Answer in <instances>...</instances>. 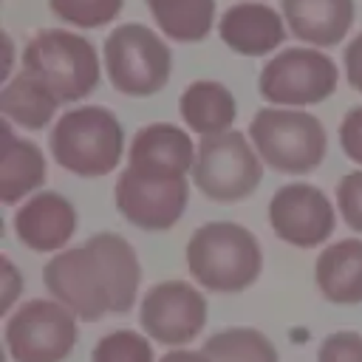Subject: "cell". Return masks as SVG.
Instances as JSON below:
<instances>
[{
    "mask_svg": "<svg viewBox=\"0 0 362 362\" xmlns=\"http://www.w3.org/2000/svg\"><path fill=\"white\" fill-rule=\"evenodd\" d=\"M42 283L79 320L96 322L110 311L124 314L133 308L141 266L136 249L122 235L99 232L54 255L42 269Z\"/></svg>",
    "mask_w": 362,
    "mask_h": 362,
    "instance_id": "1",
    "label": "cell"
},
{
    "mask_svg": "<svg viewBox=\"0 0 362 362\" xmlns=\"http://www.w3.org/2000/svg\"><path fill=\"white\" fill-rule=\"evenodd\" d=\"M187 269L206 291L238 294L257 280L263 252L246 226L232 221H209L198 226L187 243Z\"/></svg>",
    "mask_w": 362,
    "mask_h": 362,
    "instance_id": "2",
    "label": "cell"
},
{
    "mask_svg": "<svg viewBox=\"0 0 362 362\" xmlns=\"http://www.w3.org/2000/svg\"><path fill=\"white\" fill-rule=\"evenodd\" d=\"M57 164L82 178H99L113 173L122 161L124 130L119 119L102 105H85L62 113L48 139Z\"/></svg>",
    "mask_w": 362,
    "mask_h": 362,
    "instance_id": "3",
    "label": "cell"
},
{
    "mask_svg": "<svg viewBox=\"0 0 362 362\" xmlns=\"http://www.w3.org/2000/svg\"><path fill=\"white\" fill-rule=\"evenodd\" d=\"M23 71L34 74L59 105L76 102L99 85V59L93 45L62 28H45L25 42Z\"/></svg>",
    "mask_w": 362,
    "mask_h": 362,
    "instance_id": "4",
    "label": "cell"
},
{
    "mask_svg": "<svg viewBox=\"0 0 362 362\" xmlns=\"http://www.w3.org/2000/svg\"><path fill=\"white\" fill-rule=\"evenodd\" d=\"M249 139L257 156L277 173L303 175L322 164L328 139L317 116L303 110L263 107L249 122Z\"/></svg>",
    "mask_w": 362,
    "mask_h": 362,
    "instance_id": "5",
    "label": "cell"
},
{
    "mask_svg": "<svg viewBox=\"0 0 362 362\" xmlns=\"http://www.w3.org/2000/svg\"><path fill=\"white\" fill-rule=\"evenodd\" d=\"M105 68L119 93L153 96L170 79L173 54L153 28L124 23L105 37Z\"/></svg>",
    "mask_w": 362,
    "mask_h": 362,
    "instance_id": "6",
    "label": "cell"
},
{
    "mask_svg": "<svg viewBox=\"0 0 362 362\" xmlns=\"http://www.w3.org/2000/svg\"><path fill=\"white\" fill-rule=\"evenodd\" d=\"M263 178L257 153L249 147V139L240 130L201 139L192 181L195 187L218 204H235L249 198Z\"/></svg>",
    "mask_w": 362,
    "mask_h": 362,
    "instance_id": "7",
    "label": "cell"
},
{
    "mask_svg": "<svg viewBox=\"0 0 362 362\" xmlns=\"http://www.w3.org/2000/svg\"><path fill=\"white\" fill-rule=\"evenodd\" d=\"M76 314L57 300H28L6 322L14 362H62L76 345Z\"/></svg>",
    "mask_w": 362,
    "mask_h": 362,
    "instance_id": "8",
    "label": "cell"
},
{
    "mask_svg": "<svg viewBox=\"0 0 362 362\" xmlns=\"http://www.w3.org/2000/svg\"><path fill=\"white\" fill-rule=\"evenodd\" d=\"M334 59L317 48H286L272 57L257 79L260 96L272 105H317L337 88Z\"/></svg>",
    "mask_w": 362,
    "mask_h": 362,
    "instance_id": "9",
    "label": "cell"
},
{
    "mask_svg": "<svg viewBox=\"0 0 362 362\" xmlns=\"http://www.w3.org/2000/svg\"><path fill=\"white\" fill-rule=\"evenodd\" d=\"M187 175H153L124 167L116 181V209L139 229L161 232L178 223L187 209Z\"/></svg>",
    "mask_w": 362,
    "mask_h": 362,
    "instance_id": "10",
    "label": "cell"
},
{
    "mask_svg": "<svg viewBox=\"0 0 362 362\" xmlns=\"http://www.w3.org/2000/svg\"><path fill=\"white\" fill-rule=\"evenodd\" d=\"M139 322L147 337L164 345H187L206 325V300L184 280H164L144 294Z\"/></svg>",
    "mask_w": 362,
    "mask_h": 362,
    "instance_id": "11",
    "label": "cell"
},
{
    "mask_svg": "<svg viewBox=\"0 0 362 362\" xmlns=\"http://www.w3.org/2000/svg\"><path fill=\"white\" fill-rule=\"evenodd\" d=\"M269 223L280 240L311 249L334 232V206L311 184H286L269 201Z\"/></svg>",
    "mask_w": 362,
    "mask_h": 362,
    "instance_id": "12",
    "label": "cell"
},
{
    "mask_svg": "<svg viewBox=\"0 0 362 362\" xmlns=\"http://www.w3.org/2000/svg\"><path fill=\"white\" fill-rule=\"evenodd\" d=\"M14 232L34 252L62 249L76 232V209L59 192H37L14 212Z\"/></svg>",
    "mask_w": 362,
    "mask_h": 362,
    "instance_id": "13",
    "label": "cell"
},
{
    "mask_svg": "<svg viewBox=\"0 0 362 362\" xmlns=\"http://www.w3.org/2000/svg\"><path fill=\"white\" fill-rule=\"evenodd\" d=\"M195 153L192 139L181 127L153 122L133 136L127 167L153 175H187V170L195 164Z\"/></svg>",
    "mask_w": 362,
    "mask_h": 362,
    "instance_id": "14",
    "label": "cell"
},
{
    "mask_svg": "<svg viewBox=\"0 0 362 362\" xmlns=\"http://www.w3.org/2000/svg\"><path fill=\"white\" fill-rule=\"evenodd\" d=\"M221 40L243 57H266L286 40L280 14L266 3H235L218 23Z\"/></svg>",
    "mask_w": 362,
    "mask_h": 362,
    "instance_id": "15",
    "label": "cell"
},
{
    "mask_svg": "<svg viewBox=\"0 0 362 362\" xmlns=\"http://www.w3.org/2000/svg\"><path fill=\"white\" fill-rule=\"evenodd\" d=\"M291 34L311 45H337L354 23V0H280Z\"/></svg>",
    "mask_w": 362,
    "mask_h": 362,
    "instance_id": "16",
    "label": "cell"
},
{
    "mask_svg": "<svg viewBox=\"0 0 362 362\" xmlns=\"http://www.w3.org/2000/svg\"><path fill=\"white\" fill-rule=\"evenodd\" d=\"M314 280L320 294L331 303H362V240L345 238L322 249L314 266Z\"/></svg>",
    "mask_w": 362,
    "mask_h": 362,
    "instance_id": "17",
    "label": "cell"
},
{
    "mask_svg": "<svg viewBox=\"0 0 362 362\" xmlns=\"http://www.w3.org/2000/svg\"><path fill=\"white\" fill-rule=\"evenodd\" d=\"M178 113L192 133H198L201 139H209V136L229 133L238 116V105L226 85L212 79H198L181 93Z\"/></svg>",
    "mask_w": 362,
    "mask_h": 362,
    "instance_id": "18",
    "label": "cell"
},
{
    "mask_svg": "<svg viewBox=\"0 0 362 362\" xmlns=\"http://www.w3.org/2000/svg\"><path fill=\"white\" fill-rule=\"evenodd\" d=\"M45 181L42 150L11 133V124L3 122V150H0V201L17 204L23 195L37 189Z\"/></svg>",
    "mask_w": 362,
    "mask_h": 362,
    "instance_id": "19",
    "label": "cell"
},
{
    "mask_svg": "<svg viewBox=\"0 0 362 362\" xmlns=\"http://www.w3.org/2000/svg\"><path fill=\"white\" fill-rule=\"evenodd\" d=\"M57 96L28 71H20L11 82H6L0 93V110L6 122H14L25 130H42L57 113Z\"/></svg>",
    "mask_w": 362,
    "mask_h": 362,
    "instance_id": "20",
    "label": "cell"
},
{
    "mask_svg": "<svg viewBox=\"0 0 362 362\" xmlns=\"http://www.w3.org/2000/svg\"><path fill=\"white\" fill-rule=\"evenodd\" d=\"M158 28L175 42H198L215 20V0H144Z\"/></svg>",
    "mask_w": 362,
    "mask_h": 362,
    "instance_id": "21",
    "label": "cell"
},
{
    "mask_svg": "<svg viewBox=\"0 0 362 362\" xmlns=\"http://www.w3.org/2000/svg\"><path fill=\"white\" fill-rule=\"evenodd\" d=\"M209 362H277V348L257 328H226L204 342Z\"/></svg>",
    "mask_w": 362,
    "mask_h": 362,
    "instance_id": "22",
    "label": "cell"
},
{
    "mask_svg": "<svg viewBox=\"0 0 362 362\" xmlns=\"http://www.w3.org/2000/svg\"><path fill=\"white\" fill-rule=\"evenodd\" d=\"M90 362H153V348L141 334L119 328L96 342Z\"/></svg>",
    "mask_w": 362,
    "mask_h": 362,
    "instance_id": "23",
    "label": "cell"
},
{
    "mask_svg": "<svg viewBox=\"0 0 362 362\" xmlns=\"http://www.w3.org/2000/svg\"><path fill=\"white\" fill-rule=\"evenodd\" d=\"M48 6L65 23L82 28H99L122 11L124 0H48Z\"/></svg>",
    "mask_w": 362,
    "mask_h": 362,
    "instance_id": "24",
    "label": "cell"
},
{
    "mask_svg": "<svg viewBox=\"0 0 362 362\" xmlns=\"http://www.w3.org/2000/svg\"><path fill=\"white\" fill-rule=\"evenodd\" d=\"M337 204H339L342 221L354 232H362V170L345 173L339 178V184H337Z\"/></svg>",
    "mask_w": 362,
    "mask_h": 362,
    "instance_id": "25",
    "label": "cell"
},
{
    "mask_svg": "<svg viewBox=\"0 0 362 362\" xmlns=\"http://www.w3.org/2000/svg\"><path fill=\"white\" fill-rule=\"evenodd\" d=\"M317 362H362V334L334 331L320 342Z\"/></svg>",
    "mask_w": 362,
    "mask_h": 362,
    "instance_id": "26",
    "label": "cell"
},
{
    "mask_svg": "<svg viewBox=\"0 0 362 362\" xmlns=\"http://www.w3.org/2000/svg\"><path fill=\"white\" fill-rule=\"evenodd\" d=\"M339 147L351 161L362 164V105L345 113L339 124Z\"/></svg>",
    "mask_w": 362,
    "mask_h": 362,
    "instance_id": "27",
    "label": "cell"
},
{
    "mask_svg": "<svg viewBox=\"0 0 362 362\" xmlns=\"http://www.w3.org/2000/svg\"><path fill=\"white\" fill-rule=\"evenodd\" d=\"M345 76L351 82V88H356L362 93V31L345 45Z\"/></svg>",
    "mask_w": 362,
    "mask_h": 362,
    "instance_id": "28",
    "label": "cell"
},
{
    "mask_svg": "<svg viewBox=\"0 0 362 362\" xmlns=\"http://www.w3.org/2000/svg\"><path fill=\"white\" fill-rule=\"evenodd\" d=\"M3 277H6V288H3V311H8L11 300L17 297V286H20V274L14 272V266H11L8 257H3Z\"/></svg>",
    "mask_w": 362,
    "mask_h": 362,
    "instance_id": "29",
    "label": "cell"
},
{
    "mask_svg": "<svg viewBox=\"0 0 362 362\" xmlns=\"http://www.w3.org/2000/svg\"><path fill=\"white\" fill-rule=\"evenodd\" d=\"M158 362H209V359L204 356V351H184V348H178V351L164 354Z\"/></svg>",
    "mask_w": 362,
    "mask_h": 362,
    "instance_id": "30",
    "label": "cell"
}]
</instances>
